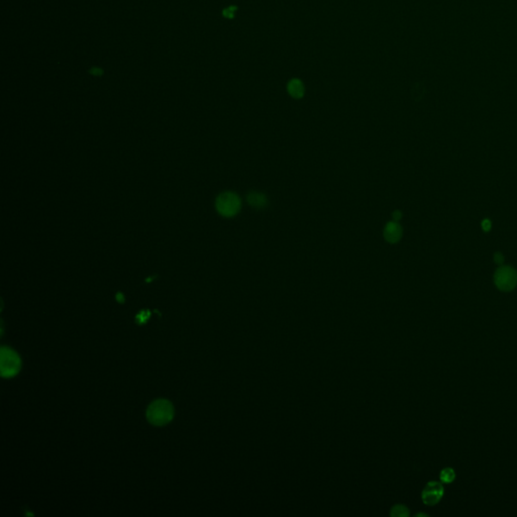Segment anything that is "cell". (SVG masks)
I'll use <instances>...</instances> for the list:
<instances>
[{"mask_svg": "<svg viewBox=\"0 0 517 517\" xmlns=\"http://www.w3.org/2000/svg\"><path fill=\"white\" fill-rule=\"evenodd\" d=\"M288 93L295 99H300L304 96V85L299 79H292L287 85Z\"/></svg>", "mask_w": 517, "mask_h": 517, "instance_id": "obj_8", "label": "cell"}, {"mask_svg": "<svg viewBox=\"0 0 517 517\" xmlns=\"http://www.w3.org/2000/svg\"><path fill=\"white\" fill-rule=\"evenodd\" d=\"M215 207L220 215L224 217H232L239 212L241 208V201L235 193L224 192L216 198Z\"/></svg>", "mask_w": 517, "mask_h": 517, "instance_id": "obj_2", "label": "cell"}, {"mask_svg": "<svg viewBox=\"0 0 517 517\" xmlns=\"http://www.w3.org/2000/svg\"><path fill=\"white\" fill-rule=\"evenodd\" d=\"M1 355V375L5 378L15 376L20 370V358L18 354L9 347L3 346L0 351Z\"/></svg>", "mask_w": 517, "mask_h": 517, "instance_id": "obj_3", "label": "cell"}, {"mask_svg": "<svg viewBox=\"0 0 517 517\" xmlns=\"http://www.w3.org/2000/svg\"><path fill=\"white\" fill-rule=\"evenodd\" d=\"M390 514L392 516H395V517H406L409 515V510L406 506L404 505H401V504H397L395 505L392 509H391V512Z\"/></svg>", "mask_w": 517, "mask_h": 517, "instance_id": "obj_9", "label": "cell"}, {"mask_svg": "<svg viewBox=\"0 0 517 517\" xmlns=\"http://www.w3.org/2000/svg\"><path fill=\"white\" fill-rule=\"evenodd\" d=\"M174 416V408L171 402L160 399L152 402L146 411L148 421L153 425H165L172 420Z\"/></svg>", "mask_w": 517, "mask_h": 517, "instance_id": "obj_1", "label": "cell"}, {"mask_svg": "<svg viewBox=\"0 0 517 517\" xmlns=\"http://www.w3.org/2000/svg\"><path fill=\"white\" fill-rule=\"evenodd\" d=\"M455 473L451 468H445L440 472V480L444 483H450L454 480Z\"/></svg>", "mask_w": 517, "mask_h": 517, "instance_id": "obj_10", "label": "cell"}, {"mask_svg": "<svg viewBox=\"0 0 517 517\" xmlns=\"http://www.w3.org/2000/svg\"><path fill=\"white\" fill-rule=\"evenodd\" d=\"M392 216H393V218H394V221H399V220L401 219V217H402V213H401V211L397 210V211H394V212H393Z\"/></svg>", "mask_w": 517, "mask_h": 517, "instance_id": "obj_12", "label": "cell"}, {"mask_svg": "<svg viewBox=\"0 0 517 517\" xmlns=\"http://www.w3.org/2000/svg\"><path fill=\"white\" fill-rule=\"evenodd\" d=\"M90 73H91V74H93V75H95V76H100V75H102V70H101V69H99V68L94 67V68H92V69L90 70Z\"/></svg>", "mask_w": 517, "mask_h": 517, "instance_id": "obj_13", "label": "cell"}, {"mask_svg": "<svg viewBox=\"0 0 517 517\" xmlns=\"http://www.w3.org/2000/svg\"><path fill=\"white\" fill-rule=\"evenodd\" d=\"M237 10V7L234 6V5H231V6H228L226 8H224L222 10V15L225 17V18H233L234 17V14Z\"/></svg>", "mask_w": 517, "mask_h": 517, "instance_id": "obj_11", "label": "cell"}, {"mask_svg": "<svg viewBox=\"0 0 517 517\" xmlns=\"http://www.w3.org/2000/svg\"><path fill=\"white\" fill-rule=\"evenodd\" d=\"M443 487L440 483L436 481H431L426 484L425 488L422 491L421 498L424 504L432 506L439 502V500L443 496Z\"/></svg>", "mask_w": 517, "mask_h": 517, "instance_id": "obj_5", "label": "cell"}, {"mask_svg": "<svg viewBox=\"0 0 517 517\" xmlns=\"http://www.w3.org/2000/svg\"><path fill=\"white\" fill-rule=\"evenodd\" d=\"M247 203L254 209H264L268 205V198L265 194L251 191L247 194L246 197Z\"/></svg>", "mask_w": 517, "mask_h": 517, "instance_id": "obj_7", "label": "cell"}, {"mask_svg": "<svg viewBox=\"0 0 517 517\" xmlns=\"http://www.w3.org/2000/svg\"><path fill=\"white\" fill-rule=\"evenodd\" d=\"M383 235L388 242L396 243L401 239L402 227L397 221H390L385 225Z\"/></svg>", "mask_w": 517, "mask_h": 517, "instance_id": "obj_6", "label": "cell"}, {"mask_svg": "<svg viewBox=\"0 0 517 517\" xmlns=\"http://www.w3.org/2000/svg\"><path fill=\"white\" fill-rule=\"evenodd\" d=\"M495 282L499 289L503 291H510L517 284V274L511 268H502L496 273Z\"/></svg>", "mask_w": 517, "mask_h": 517, "instance_id": "obj_4", "label": "cell"}]
</instances>
